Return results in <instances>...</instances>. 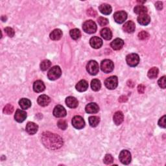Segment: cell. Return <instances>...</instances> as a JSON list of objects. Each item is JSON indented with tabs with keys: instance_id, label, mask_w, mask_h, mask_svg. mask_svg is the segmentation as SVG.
<instances>
[{
	"instance_id": "27",
	"label": "cell",
	"mask_w": 166,
	"mask_h": 166,
	"mask_svg": "<svg viewBox=\"0 0 166 166\" xmlns=\"http://www.w3.org/2000/svg\"><path fill=\"white\" fill-rule=\"evenodd\" d=\"M19 105L22 109L26 110L31 106V102L29 99L26 98H22L19 101Z\"/></svg>"
},
{
	"instance_id": "36",
	"label": "cell",
	"mask_w": 166,
	"mask_h": 166,
	"mask_svg": "<svg viewBox=\"0 0 166 166\" xmlns=\"http://www.w3.org/2000/svg\"><path fill=\"white\" fill-rule=\"evenodd\" d=\"M97 21H98V24L100 26H105L108 24V20L107 18H104V17H99L97 20Z\"/></svg>"
},
{
	"instance_id": "31",
	"label": "cell",
	"mask_w": 166,
	"mask_h": 166,
	"mask_svg": "<svg viewBox=\"0 0 166 166\" xmlns=\"http://www.w3.org/2000/svg\"><path fill=\"white\" fill-rule=\"evenodd\" d=\"M158 73H159V70L158 68L156 67H154L148 71L147 75L150 79H154L158 76Z\"/></svg>"
},
{
	"instance_id": "40",
	"label": "cell",
	"mask_w": 166,
	"mask_h": 166,
	"mask_svg": "<svg viewBox=\"0 0 166 166\" xmlns=\"http://www.w3.org/2000/svg\"><path fill=\"white\" fill-rule=\"evenodd\" d=\"M5 31L9 37H13L14 36V31L13 28L11 27L5 28Z\"/></svg>"
},
{
	"instance_id": "19",
	"label": "cell",
	"mask_w": 166,
	"mask_h": 166,
	"mask_svg": "<svg viewBox=\"0 0 166 166\" xmlns=\"http://www.w3.org/2000/svg\"><path fill=\"white\" fill-rule=\"evenodd\" d=\"M151 21V18L147 14L140 15L138 17V22L141 25H147Z\"/></svg>"
},
{
	"instance_id": "41",
	"label": "cell",
	"mask_w": 166,
	"mask_h": 166,
	"mask_svg": "<svg viewBox=\"0 0 166 166\" xmlns=\"http://www.w3.org/2000/svg\"><path fill=\"white\" fill-rule=\"evenodd\" d=\"M158 125L162 128H165V116H164L162 118L159 119Z\"/></svg>"
},
{
	"instance_id": "28",
	"label": "cell",
	"mask_w": 166,
	"mask_h": 166,
	"mask_svg": "<svg viewBox=\"0 0 166 166\" xmlns=\"http://www.w3.org/2000/svg\"><path fill=\"white\" fill-rule=\"evenodd\" d=\"M134 13L137 14L141 15V14H147V8L145 7L144 5H137L134 9Z\"/></svg>"
},
{
	"instance_id": "6",
	"label": "cell",
	"mask_w": 166,
	"mask_h": 166,
	"mask_svg": "<svg viewBox=\"0 0 166 166\" xmlns=\"http://www.w3.org/2000/svg\"><path fill=\"white\" fill-rule=\"evenodd\" d=\"M127 64L131 67H135L139 64L140 62V57L136 53H131L127 56L126 58Z\"/></svg>"
},
{
	"instance_id": "43",
	"label": "cell",
	"mask_w": 166,
	"mask_h": 166,
	"mask_svg": "<svg viewBox=\"0 0 166 166\" xmlns=\"http://www.w3.org/2000/svg\"><path fill=\"white\" fill-rule=\"evenodd\" d=\"M155 7L158 10H162L163 9V4H162V2H157L155 3Z\"/></svg>"
},
{
	"instance_id": "7",
	"label": "cell",
	"mask_w": 166,
	"mask_h": 166,
	"mask_svg": "<svg viewBox=\"0 0 166 166\" xmlns=\"http://www.w3.org/2000/svg\"><path fill=\"white\" fill-rule=\"evenodd\" d=\"M118 81L116 76H111L107 78L105 81V87L109 90H114L118 87Z\"/></svg>"
},
{
	"instance_id": "20",
	"label": "cell",
	"mask_w": 166,
	"mask_h": 166,
	"mask_svg": "<svg viewBox=\"0 0 166 166\" xmlns=\"http://www.w3.org/2000/svg\"><path fill=\"white\" fill-rule=\"evenodd\" d=\"M124 45V42L121 38H116L110 44L111 47L114 50H119L121 49Z\"/></svg>"
},
{
	"instance_id": "9",
	"label": "cell",
	"mask_w": 166,
	"mask_h": 166,
	"mask_svg": "<svg viewBox=\"0 0 166 166\" xmlns=\"http://www.w3.org/2000/svg\"><path fill=\"white\" fill-rule=\"evenodd\" d=\"M72 125L77 129H82L84 127L85 122L81 116H76L72 119Z\"/></svg>"
},
{
	"instance_id": "45",
	"label": "cell",
	"mask_w": 166,
	"mask_h": 166,
	"mask_svg": "<svg viewBox=\"0 0 166 166\" xmlns=\"http://www.w3.org/2000/svg\"><path fill=\"white\" fill-rule=\"evenodd\" d=\"M127 101V98L125 96H122L119 99V101H120V102H125V101Z\"/></svg>"
},
{
	"instance_id": "10",
	"label": "cell",
	"mask_w": 166,
	"mask_h": 166,
	"mask_svg": "<svg viewBox=\"0 0 166 166\" xmlns=\"http://www.w3.org/2000/svg\"><path fill=\"white\" fill-rule=\"evenodd\" d=\"M114 20L118 24H123L127 18V14L125 11H118L114 15Z\"/></svg>"
},
{
	"instance_id": "33",
	"label": "cell",
	"mask_w": 166,
	"mask_h": 166,
	"mask_svg": "<svg viewBox=\"0 0 166 166\" xmlns=\"http://www.w3.org/2000/svg\"><path fill=\"white\" fill-rule=\"evenodd\" d=\"M51 65V63L49 60H44L41 62V69L42 71H46L50 68Z\"/></svg>"
},
{
	"instance_id": "25",
	"label": "cell",
	"mask_w": 166,
	"mask_h": 166,
	"mask_svg": "<svg viewBox=\"0 0 166 166\" xmlns=\"http://www.w3.org/2000/svg\"><path fill=\"white\" fill-rule=\"evenodd\" d=\"M49 37L53 41H59L62 37V31L59 29H56L51 33Z\"/></svg>"
},
{
	"instance_id": "42",
	"label": "cell",
	"mask_w": 166,
	"mask_h": 166,
	"mask_svg": "<svg viewBox=\"0 0 166 166\" xmlns=\"http://www.w3.org/2000/svg\"><path fill=\"white\" fill-rule=\"evenodd\" d=\"M145 89V86L143 84H140L138 87V91L140 94H144Z\"/></svg>"
},
{
	"instance_id": "34",
	"label": "cell",
	"mask_w": 166,
	"mask_h": 166,
	"mask_svg": "<svg viewBox=\"0 0 166 166\" xmlns=\"http://www.w3.org/2000/svg\"><path fill=\"white\" fill-rule=\"evenodd\" d=\"M13 111H14V107L12 105H10V104L7 105L3 108V113L5 114H7V115H9V114H12Z\"/></svg>"
},
{
	"instance_id": "39",
	"label": "cell",
	"mask_w": 166,
	"mask_h": 166,
	"mask_svg": "<svg viewBox=\"0 0 166 166\" xmlns=\"http://www.w3.org/2000/svg\"><path fill=\"white\" fill-rule=\"evenodd\" d=\"M158 84L159 85V87L161 88H163V89H165V87H166V83H165V76H163L162 77L160 78L158 81Z\"/></svg>"
},
{
	"instance_id": "37",
	"label": "cell",
	"mask_w": 166,
	"mask_h": 166,
	"mask_svg": "<svg viewBox=\"0 0 166 166\" xmlns=\"http://www.w3.org/2000/svg\"><path fill=\"white\" fill-rule=\"evenodd\" d=\"M57 125H58V127L62 130H66L68 127L67 123L64 121V120H62V119L59 120L58 123H57Z\"/></svg>"
},
{
	"instance_id": "23",
	"label": "cell",
	"mask_w": 166,
	"mask_h": 166,
	"mask_svg": "<svg viewBox=\"0 0 166 166\" xmlns=\"http://www.w3.org/2000/svg\"><path fill=\"white\" fill-rule=\"evenodd\" d=\"M45 87L44 83L42 81H40V80L35 81L33 84V90L35 92L37 93L42 92V91H43L45 90Z\"/></svg>"
},
{
	"instance_id": "24",
	"label": "cell",
	"mask_w": 166,
	"mask_h": 166,
	"mask_svg": "<svg viewBox=\"0 0 166 166\" xmlns=\"http://www.w3.org/2000/svg\"><path fill=\"white\" fill-rule=\"evenodd\" d=\"M99 10H100V12L103 14L105 15H108L112 13V7L110 5L108 4H102L99 7Z\"/></svg>"
},
{
	"instance_id": "16",
	"label": "cell",
	"mask_w": 166,
	"mask_h": 166,
	"mask_svg": "<svg viewBox=\"0 0 166 166\" xmlns=\"http://www.w3.org/2000/svg\"><path fill=\"white\" fill-rule=\"evenodd\" d=\"M136 25L133 21H128L125 23L123 26V29L125 32L132 33L135 31Z\"/></svg>"
},
{
	"instance_id": "44",
	"label": "cell",
	"mask_w": 166,
	"mask_h": 166,
	"mask_svg": "<svg viewBox=\"0 0 166 166\" xmlns=\"http://www.w3.org/2000/svg\"><path fill=\"white\" fill-rule=\"evenodd\" d=\"M87 13H88V14H89L90 16H96V14H97V13H95V11L94 10V9H88V12H87Z\"/></svg>"
},
{
	"instance_id": "29",
	"label": "cell",
	"mask_w": 166,
	"mask_h": 166,
	"mask_svg": "<svg viewBox=\"0 0 166 166\" xmlns=\"http://www.w3.org/2000/svg\"><path fill=\"white\" fill-rule=\"evenodd\" d=\"M101 87V83L99 80L94 79L91 83V88L94 91H99Z\"/></svg>"
},
{
	"instance_id": "18",
	"label": "cell",
	"mask_w": 166,
	"mask_h": 166,
	"mask_svg": "<svg viewBox=\"0 0 166 166\" xmlns=\"http://www.w3.org/2000/svg\"><path fill=\"white\" fill-rule=\"evenodd\" d=\"M66 104L69 108H75L78 106L79 102L75 97L70 96L66 99Z\"/></svg>"
},
{
	"instance_id": "14",
	"label": "cell",
	"mask_w": 166,
	"mask_h": 166,
	"mask_svg": "<svg viewBox=\"0 0 166 166\" xmlns=\"http://www.w3.org/2000/svg\"><path fill=\"white\" fill-rule=\"evenodd\" d=\"M90 44L91 46L93 48L99 49L102 46V41L99 37H94L92 38H91L90 41Z\"/></svg>"
},
{
	"instance_id": "38",
	"label": "cell",
	"mask_w": 166,
	"mask_h": 166,
	"mask_svg": "<svg viewBox=\"0 0 166 166\" xmlns=\"http://www.w3.org/2000/svg\"><path fill=\"white\" fill-rule=\"evenodd\" d=\"M113 160H114V159H113V157L111 154H108L105 155L104 160H103V162L106 164H110L113 162Z\"/></svg>"
},
{
	"instance_id": "30",
	"label": "cell",
	"mask_w": 166,
	"mask_h": 166,
	"mask_svg": "<svg viewBox=\"0 0 166 166\" xmlns=\"http://www.w3.org/2000/svg\"><path fill=\"white\" fill-rule=\"evenodd\" d=\"M88 121L91 127H95L99 125L100 119L98 117H97V116H90L88 118Z\"/></svg>"
},
{
	"instance_id": "12",
	"label": "cell",
	"mask_w": 166,
	"mask_h": 166,
	"mask_svg": "<svg viewBox=\"0 0 166 166\" xmlns=\"http://www.w3.org/2000/svg\"><path fill=\"white\" fill-rule=\"evenodd\" d=\"M26 118H27V113L24 110L18 109L16 111L14 119L17 122L22 123L23 122L25 121Z\"/></svg>"
},
{
	"instance_id": "22",
	"label": "cell",
	"mask_w": 166,
	"mask_h": 166,
	"mask_svg": "<svg viewBox=\"0 0 166 166\" xmlns=\"http://www.w3.org/2000/svg\"><path fill=\"white\" fill-rule=\"evenodd\" d=\"M113 119H114V123H115L116 125H121L124 119L123 114L121 111L116 112L115 114H114Z\"/></svg>"
},
{
	"instance_id": "3",
	"label": "cell",
	"mask_w": 166,
	"mask_h": 166,
	"mask_svg": "<svg viewBox=\"0 0 166 166\" xmlns=\"http://www.w3.org/2000/svg\"><path fill=\"white\" fill-rule=\"evenodd\" d=\"M62 74V71L59 66H53L51 68L50 70L48 73V77L51 81H55V80L58 79Z\"/></svg>"
},
{
	"instance_id": "4",
	"label": "cell",
	"mask_w": 166,
	"mask_h": 166,
	"mask_svg": "<svg viewBox=\"0 0 166 166\" xmlns=\"http://www.w3.org/2000/svg\"><path fill=\"white\" fill-rule=\"evenodd\" d=\"M87 70L91 75H95L99 72V64L95 60H90L87 65Z\"/></svg>"
},
{
	"instance_id": "1",
	"label": "cell",
	"mask_w": 166,
	"mask_h": 166,
	"mask_svg": "<svg viewBox=\"0 0 166 166\" xmlns=\"http://www.w3.org/2000/svg\"><path fill=\"white\" fill-rule=\"evenodd\" d=\"M42 141L44 146L49 149H57L63 145L62 139L59 135L48 132L42 134Z\"/></svg>"
},
{
	"instance_id": "13",
	"label": "cell",
	"mask_w": 166,
	"mask_h": 166,
	"mask_svg": "<svg viewBox=\"0 0 166 166\" xmlns=\"http://www.w3.org/2000/svg\"><path fill=\"white\" fill-rule=\"evenodd\" d=\"M85 110L88 114H95L99 110V107L95 102H90L86 106Z\"/></svg>"
},
{
	"instance_id": "17",
	"label": "cell",
	"mask_w": 166,
	"mask_h": 166,
	"mask_svg": "<svg viewBox=\"0 0 166 166\" xmlns=\"http://www.w3.org/2000/svg\"><path fill=\"white\" fill-rule=\"evenodd\" d=\"M38 103L40 106H48L51 102V99L49 97L46 95H40L38 98Z\"/></svg>"
},
{
	"instance_id": "35",
	"label": "cell",
	"mask_w": 166,
	"mask_h": 166,
	"mask_svg": "<svg viewBox=\"0 0 166 166\" xmlns=\"http://www.w3.org/2000/svg\"><path fill=\"white\" fill-rule=\"evenodd\" d=\"M149 37V34L145 31H143L138 34V38L141 41H145Z\"/></svg>"
},
{
	"instance_id": "11",
	"label": "cell",
	"mask_w": 166,
	"mask_h": 166,
	"mask_svg": "<svg viewBox=\"0 0 166 166\" xmlns=\"http://www.w3.org/2000/svg\"><path fill=\"white\" fill-rule=\"evenodd\" d=\"M53 115L56 118H63L66 116V110L61 105H57L53 110Z\"/></svg>"
},
{
	"instance_id": "15",
	"label": "cell",
	"mask_w": 166,
	"mask_h": 166,
	"mask_svg": "<svg viewBox=\"0 0 166 166\" xmlns=\"http://www.w3.org/2000/svg\"><path fill=\"white\" fill-rule=\"evenodd\" d=\"M38 125L33 122H29L26 125V131L28 134L31 135L35 134L38 131Z\"/></svg>"
},
{
	"instance_id": "21",
	"label": "cell",
	"mask_w": 166,
	"mask_h": 166,
	"mask_svg": "<svg viewBox=\"0 0 166 166\" xmlns=\"http://www.w3.org/2000/svg\"><path fill=\"white\" fill-rule=\"evenodd\" d=\"M75 88L80 92H83L88 88V83L85 80H81L76 84Z\"/></svg>"
},
{
	"instance_id": "32",
	"label": "cell",
	"mask_w": 166,
	"mask_h": 166,
	"mask_svg": "<svg viewBox=\"0 0 166 166\" xmlns=\"http://www.w3.org/2000/svg\"><path fill=\"white\" fill-rule=\"evenodd\" d=\"M70 35L72 39L77 40L80 38V37H81V31H80L78 29H71L70 31Z\"/></svg>"
},
{
	"instance_id": "5",
	"label": "cell",
	"mask_w": 166,
	"mask_h": 166,
	"mask_svg": "<svg viewBox=\"0 0 166 166\" xmlns=\"http://www.w3.org/2000/svg\"><path fill=\"white\" fill-rule=\"evenodd\" d=\"M101 70L105 73H110L113 71L114 68V63L112 60H108V59L102 60L101 64Z\"/></svg>"
},
{
	"instance_id": "26",
	"label": "cell",
	"mask_w": 166,
	"mask_h": 166,
	"mask_svg": "<svg viewBox=\"0 0 166 166\" xmlns=\"http://www.w3.org/2000/svg\"><path fill=\"white\" fill-rule=\"evenodd\" d=\"M101 35L106 41H109L112 37V33L110 29L104 28L101 31Z\"/></svg>"
},
{
	"instance_id": "8",
	"label": "cell",
	"mask_w": 166,
	"mask_h": 166,
	"mask_svg": "<svg viewBox=\"0 0 166 166\" xmlns=\"http://www.w3.org/2000/svg\"><path fill=\"white\" fill-rule=\"evenodd\" d=\"M119 158L123 164L127 165L131 162V154L127 150H123L120 152Z\"/></svg>"
},
{
	"instance_id": "2",
	"label": "cell",
	"mask_w": 166,
	"mask_h": 166,
	"mask_svg": "<svg viewBox=\"0 0 166 166\" xmlns=\"http://www.w3.org/2000/svg\"><path fill=\"white\" fill-rule=\"evenodd\" d=\"M97 25L92 20L86 21L83 25V29L85 33L88 34H93L97 31Z\"/></svg>"
}]
</instances>
